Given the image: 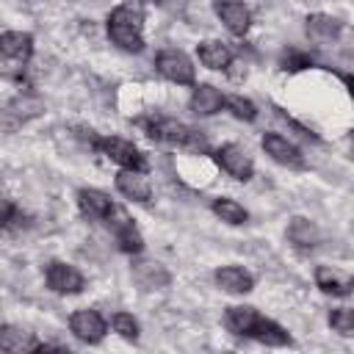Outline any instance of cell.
I'll list each match as a JSON object with an SVG mask.
<instances>
[{
	"mask_svg": "<svg viewBox=\"0 0 354 354\" xmlns=\"http://www.w3.org/2000/svg\"><path fill=\"white\" fill-rule=\"evenodd\" d=\"M108 39L124 53H144V11L138 3H122L108 14Z\"/></svg>",
	"mask_w": 354,
	"mask_h": 354,
	"instance_id": "1",
	"label": "cell"
},
{
	"mask_svg": "<svg viewBox=\"0 0 354 354\" xmlns=\"http://www.w3.org/2000/svg\"><path fill=\"white\" fill-rule=\"evenodd\" d=\"M138 124L144 127L147 138L166 144V147H180L188 152H205L207 149V138L202 136V130L188 127L180 119L171 116H149V119H138Z\"/></svg>",
	"mask_w": 354,
	"mask_h": 354,
	"instance_id": "2",
	"label": "cell"
},
{
	"mask_svg": "<svg viewBox=\"0 0 354 354\" xmlns=\"http://www.w3.org/2000/svg\"><path fill=\"white\" fill-rule=\"evenodd\" d=\"M91 147L105 155L108 160H113L119 169H138V171H149V160L147 155L127 138H119V136H97L91 138Z\"/></svg>",
	"mask_w": 354,
	"mask_h": 354,
	"instance_id": "3",
	"label": "cell"
},
{
	"mask_svg": "<svg viewBox=\"0 0 354 354\" xmlns=\"http://www.w3.org/2000/svg\"><path fill=\"white\" fill-rule=\"evenodd\" d=\"M155 69L160 77H166L169 83H177V86H196V72H194V64L191 58L183 53V50H174V47H166L155 55Z\"/></svg>",
	"mask_w": 354,
	"mask_h": 354,
	"instance_id": "4",
	"label": "cell"
},
{
	"mask_svg": "<svg viewBox=\"0 0 354 354\" xmlns=\"http://www.w3.org/2000/svg\"><path fill=\"white\" fill-rule=\"evenodd\" d=\"M105 224L113 232L119 252H124V254H141L144 252V235L138 232V227L133 224V218L127 216V210H122L119 205H113V210L105 218Z\"/></svg>",
	"mask_w": 354,
	"mask_h": 354,
	"instance_id": "5",
	"label": "cell"
},
{
	"mask_svg": "<svg viewBox=\"0 0 354 354\" xmlns=\"http://www.w3.org/2000/svg\"><path fill=\"white\" fill-rule=\"evenodd\" d=\"M44 282L58 296H75L86 288V277L80 274V268H75L72 263H64V260H50L44 266Z\"/></svg>",
	"mask_w": 354,
	"mask_h": 354,
	"instance_id": "6",
	"label": "cell"
},
{
	"mask_svg": "<svg viewBox=\"0 0 354 354\" xmlns=\"http://www.w3.org/2000/svg\"><path fill=\"white\" fill-rule=\"evenodd\" d=\"M213 160H216V166L221 171H227L238 183H249L254 177V163H252L249 152L241 144H221L213 152Z\"/></svg>",
	"mask_w": 354,
	"mask_h": 354,
	"instance_id": "7",
	"label": "cell"
},
{
	"mask_svg": "<svg viewBox=\"0 0 354 354\" xmlns=\"http://www.w3.org/2000/svg\"><path fill=\"white\" fill-rule=\"evenodd\" d=\"M69 332H72L80 343L97 346V343H102V337H105V332H108V324H105V318H102L97 310L83 307V310H75V313L69 315Z\"/></svg>",
	"mask_w": 354,
	"mask_h": 354,
	"instance_id": "8",
	"label": "cell"
},
{
	"mask_svg": "<svg viewBox=\"0 0 354 354\" xmlns=\"http://www.w3.org/2000/svg\"><path fill=\"white\" fill-rule=\"evenodd\" d=\"M0 53H3V61L6 66H17L22 69L30 55H33V36L30 33H22V30H3L0 36Z\"/></svg>",
	"mask_w": 354,
	"mask_h": 354,
	"instance_id": "9",
	"label": "cell"
},
{
	"mask_svg": "<svg viewBox=\"0 0 354 354\" xmlns=\"http://www.w3.org/2000/svg\"><path fill=\"white\" fill-rule=\"evenodd\" d=\"M113 185L116 191L130 199V202H138V205H147L152 199V185L147 180V171H138V169H119L116 177H113Z\"/></svg>",
	"mask_w": 354,
	"mask_h": 354,
	"instance_id": "10",
	"label": "cell"
},
{
	"mask_svg": "<svg viewBox=\"0 0 354 354\" xmlns=\"http://www.w3.org/2000/svg\"><path fill=\"white\" fill-rule=\"evenodd\" d=\"M213 11H216V17L224 22V28H227L232 36L243 39V36L249 33V28H252V14H249V8H246L241 0H216V3H213Z\"/></svg>",
	"mask_w": 354,
	"mask_h": 354,
	"instance_id": "11",
	"label": "cell"
},
{
	"mask_svg": "<svg viewBox=\"0 0 354 354\" xmlns=\"http://www.w3.org/2000/svg\"><path fill=\"white\" fill-rule=\"evenodd\" d=\"M263 149L279 166H288V169H301L304 166V158H301L299 147L293 141H288L285 136H279V133H266L263 136Z\"/></svg>",
	"mask_w": 354,
	"mask_h": 354,
	"instance_id": "12",
	"label": "cell"
},
{
	"mask_svg": "<svg viewBox=\"0 0 354 354\" xmlns=\"http://www.w3.org/2000/svg\"><path fill=\"white\" fill-rule=\"evenodd\" d=\"M77 210L83 218H91V221H105L113 210V202L105 191L100 188H80L77 191Z\"/></svg>",
	"mask_w": 354,
	"mask_h": 354,
	"instance_id": "13",
	"label": "cell"
},
{
	"mask_svg": "<svg viewBox=\"0 0 354 354\" xmlns=\"http://www.w3.org/2000/svg\"><path fill=\"white\" fill-rule=\"evenodd\" d=\"M130 271H133V279H136L144 290H163V288H169V282H171L169 268H166L163 263H158V260H136Z\"/></svg>",
	"mask_w": 354,
	"mask_h": 354,
	"instance_id": "14",
	"label": "cell"
},
{
	"mask_svg": "<svg viewBox=\"0 0 354 354\" xmlns=\"http://www.w3.org/2000/svg\"><path fill=\"white\" fill-rule=\"evenodd\" d=\"M224 105H227V97H224L213 83H196L194 91H191V100H188V108H191L196 116H213V113H218Z\"/></svg>",
	"mask_w": 354,
	"mask_h": 354,
	"instance_id": "15",
	"label": "cell"
},
{
	"mask_svg": "<svg viewBox=\"0 0 354 354\" xmlns=\"http://www.w3.org/2000/svg\"><path fill=\"white\" fill-rule=\"evenodd\" d=\"M213 279L224 293H232V296H243L254 288V277L243 266H221L213 271Z\"/></svg>",
	"mask_w": 354,
	"mask_h": 354,
	"instance_id": "16",
	"label": "cell"
},
{
	"mask_svg": "<svg viewBox=\"0 0 354 354\" xmlns=\"http://www.w3.org/2000/svg\"><path fill=\"white\" fill-rule=\"evenodd\" d=\"M315 288L326 296H348L354 293V277L351 274H343L337 268H329V266H318L315 268Z\"/></svg>",
	"mask_w": 354,
	"mask_h": 354,
	"instance_id": "17",
	"label": "cell"
},
{
	"mask_svg": "<svg viewBox=\"0 0 354 354\" xmlns=\"http://www.w3.org/2000/svg\"><path fill=\"white\" fill-rule=\"evenodd\" d=\"M260 315L263 313L252 304H230V307H224V326L238 337H249Z\"/></svg>",
	"mask_w": 354,
	"mask_h": 354,
	"instance_id": "18",
	"label": "cell"
},
{
	"mask_svg": "<svg viewBox=\"0 0 354 354\" xmlns=\"http://www.w3.org/2000/svg\"><path fill=\"white\" fill-rule=\"evenodd\" d=\"M196 55L202 61V66L213 69V72H224L230 64H232V50L218 41V39H205L196 44Z\"/></svg>",
	"mask_w": 354,
	"mask_h": 354,
	"instance_id": "19",
	"label": "cell"
},
{
	"mask_svg": "<svg viewBox=\"0 0 354 354\" xmlns=\"http://www.w3.org/2000/svg\"><path fill=\"white\" fill-rule=\"evenodd\" d=\"M288 241L296 249L307 252V249H315L321 243V230L315 227V221H310L304 216H293L290 224H288Z\"/></svg>",
	"mask_w": 354,
	"mask_h": 354,
	"instance_id": "20",
	"label": "cell"
},
{
	"mask_svg": "<svg viewBox=\"0 0 354 354\" xmlns=\"http://www.w3.org/2000/svg\"><path fill=\"white\" fill-rule=\"evenodd\" d=\"M249 340H257V343H263V346H293L290 332H288L282 324H277L274 318H266V315L257 318V324H254Z\"/></svg>",
	"mask_w": 354,
	"mask_h": 354,
	"instance_id": "21",
	"label": "cell"
},
{
	"mask_svg": "<svg viewBox=\"0 0 354 354\" xmlns=\"http://www.w3.org/2000/svg\"><path fill=\"white\" fill-rule=\"evenodd\" d=\"M41 340H36L30 332L19 329V326H11L6 324L0 329V348L8 351V354H22V351H36Z\"/></svg>",
	"mask_w": 354,
	"mask_h": 354,
	"instance_id": "22",
	"label": "cell"
},
{
	"mask_svg": "<svg viewBox=\"0 0 354 354\" xmlns=\"http://www.w3.org/2000/svg\"><path fill=\"white\" fill-rule=\"evenodd\" d=\"M307 25V33L313 36V39H321V41H329V39H337L340 36V30H343V22L337 19V17H332V14H310L307 19H304Z\"/></svg>",
	"mask_w": 354,
	"mask_h": 354,
	"instance_id": "23",
	"label": "cell"
},
{
	"mask_svg": "<svg viewBox=\"0 0 354 354\" xmlns=\"http://www.w3.org/2000/svg\"><path fill=\"white\" fill-rule=\"evenodd\" d=\"M210 210H213L224 224H230V227H241V224L249 221V210H246L241 202L230 199V196H216V199L210 202Z\"/></svg>",
	"mask_w": 354,
	"mask_h": 354,
	"instance_id": "24",
	"label": "cell"
},
{
	"mask_svg": "<svg viewBox=\"0 0 354 354\" xmlns=\"http://www.w3.org/2000/svg\"><path fill=\"white\" fill-rule=\"evenodd\" d=\"M329 326L340 337H354V307H335L329 310Z\"/></svg>",
	"mask_w": 354,
	"mask_h": 354,
	"instance_id": "25",
	"label": "cell"
},
{
	"mask_svg": "<svg viewBox=\"0 0 354 354\" xmlns=\"http://www.w3.org/2000/svg\"><path fill=\"white\" fill-rule=\"evenodd\" d=\"M30 224V216L22 213V207L14 205V199H6L3 202V230L6 232H19Z\"/></svg>",
	"mask_w": 354,
	"mask_h": 354,
	"instance_id": "26",
	"label": "cell"
},
{
	"mask_svg": "<svg viewBox=\"0 0 354 354\" xmlns=\"http://www.w3.org/2000/svg\"><path fill=\"white\" fill-rule=\"evenodd\" d=\"M111 326H113V332H116L119 337H124V340H130V343H136V340L141 337V326H138V321H136L130 313H113Z\"/></svg>",
	"mask_w": 354,
	"mask_h": 354,
	"instance_id": "27",
	"label": "cell"
},
{
	"mask_svg": "<svg viewBox=\"0 0 354 354\" xmlns=\"http://www.w3.org/2000/svg\"><path fill=\"white\" fill-rule=\"evenodd\" d=\"M235 119L241 122H254L257 119V105L249 100V97H241V94H232L227 97V105H224Z\"/></svg>",
	"mask_w": 354,
	"mask_h": 354,
	"instance_id": "28",
	"label": "cell"
},
{
	"mask_svg": "<svg viewBox=\"0 0 354 354\" xmlns=\"http://www.w3.org/2000/svg\"><path fill=\"white\" fill-rule=\"evenodd\" d=\"M310 66H313V55H307L296 47H288L279 55V69H285V72H301V69H310Z\"/></svg>",
	"mask_w": 354,
	"mask_h": 354,
	"instance_id": "29",
	"label": "cell"
},
{
	"mask_svg": "<svg viewBox=\"0 0 354 354\" xmlns=\"http://www.w3.org/2000/svg\"><path fill=\"white\" fill-rule=\"evenodd\" d=\"M343 77V83L348 86V91H351V97H354V75H340Z\"/></svg>",
	"mask_w": 354,
	"mask_h": 354,
	"instance_id": "30",
	"label": "cell"
}]
</instances>
